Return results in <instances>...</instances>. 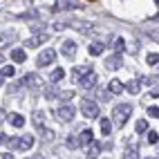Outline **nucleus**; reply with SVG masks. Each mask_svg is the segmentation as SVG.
Returning <instances> with one entry per match:
<instances>
[{"mask_svg": "<svg viewBox=\"0 0 159 159\" xmlns=\"http://www.w3.org/2000/svg\"><path fill=\"white\" fill-rule=\"evenodd\" d=\"M148 116H152V119H159V108L150 105V108H148Z\"/></svg>", "mask_w": 159, "mask_h": 159, "instance_id": "nucleus-31", "label": "nucleus"}, {"mask_svg": "<svg viewBox=\"0 0 159 159\" xmlns=\"http://www.w3.org/2000/svg\"><path fill=\"white\" fill-rule=\"evenodd\" d=\"M72 27H74V29H79V31H83V34H90V31H92V27H90L88 23H74Z\"/></svg>", "mask_w": 159, "mask_h": 159, "instance_id": "nucleus-22", "label": "nucleus"}, {"mask_svg": "<svg viewBox=\"0 0 159 159\" xmlns=\"http://www.w3.org/2000/svg\"><path fill=\"white\" fill-rule=\"evenodd\" d=\"M7 119H9L11 125H16V128H23V125H25V116H20V114H9Z\"/></svg>", "mask_w": 159, "mask_h": 159, "instance_id": "nucleus-13", "label": "nucleus"}, {"mask_svg": "<svg viewBox=\"0 0 159 159\" xmlns=\"http://www.w3.org/2000/svg\"><path fill=\"white\" fill-rule=\"evenodd\" d=\"M159 141V134L152 132V130H148V143H157Z\"/></svg>", "mask_w": 159, "mask_h": 159, "instance_id": "nucleus-29", "label": "nucleus"}, {"mask_svg": "<svg viewBox=\"0 0 159 159\" xmlns=\"http://www.w3.org/2000/svg\"><path fill=\"white\" fill-rule=\"evenodd\" d=\"M20 83H23V85H27V88H43V79H40L36 72H29Z\"/></svg>", "mask_w": 159, "mask_h": 159, "instance_id": "nucleus-4", "label": "nucleus"}, {"mask_svg": "<svg viewBox=\"0 0 159 159\" xmlns=\"http://www.w3.org/2000/svg\"><path fill=\"white\" fill-rule=\"evenodd\" d=\"M92 139H94L92 130H88V128H85V130L81 132V137H79V143H81V146H90V143H92Z\"/></svg>", "mask_w": 159, "mask_h": 159, "instance_id": "nucleus-10", "label": "nucleus"}, {"mask_svg": "<svg viewBox=\"0 0 159 159\" xmlns=\"http://www.w3.org/2000/svg\"><path fill=\"white\" fill-rule=\"evenodd\" d=\"M134 128H137V132H146V128H148V121H146V119H139Z\"/></svg>", "mask_w": 159, "mask_h": 159, "instance_id": "nucleus-27", "label": "nucleus"}, {"mask_svg": "<svg viewBox=\"0 0 159 159\" xmlns=\"http://www.w3.org/2000/svg\"><path fill=\"white\" fill-rule=\"evenodd\" d=\"M61 52H63V54H65L67 58H74V56H76V43H74V40H63V45H61Z\"/></svg>", "mask_w": 159, "mask_h": 159, "instance_id": "nucleus-7", "label": "nucleus"}, {"mask_svg": "<svg viewBox=\"0 0 159 159\" xmlns=\"http://www.w3.org/2000/svg\"><path fill=\"white\" fill-rule=\"evenodd\" d=\"M5 76H14V67H11V65H5V67H2V79H5Z\"/></svg>", "mask_w": 159, "mask_h": 159, "instance_id": "nucleus-32", "label": "nucleus"}, {"mask_svg": "<svg viewBox=\"0 0 159 159\" xmlns=\"http://www.w3.org/2000/svg\"><path fill=\"white\" fill-rule=\"evenodd\" d=\"M74 114H76V112H74V108H70V105H63V108H58L56 110V119L58 121H72L74 119Z\"/></svg>", "mask_w": 159, "mask_h": 159, "instance_id": "nucleus-5", "label": "nucleus"}, {"mask_svg": "<svg viewBox=\"0 0 159 159\" xmlns=\"http://www.w3.org/2000/svg\"><path fill=\"white\" fill-rule=\"evenodd\" d=\"M123 159H139V150H137L134 146H128L123 152Z\"/></svg>", "mask_w": 159, "mask_h": 159, "instance_id": "nucleus-16", "label": "nucleus"}, {"mask_svg": "<svg viewBox=\"0 0 159 159\" xmlns=\"http://www.w3.org/2000/svg\"><path fill=\"white\" fill-rule=\"evenodd\" d=\"M97 83H99V76L92 72L90 76H85V79L81 81V88H85V90H92V88H97Z\"/></svg>", "mask_w": 159, "mask_h": 159, "instance_id": "nucleus-8", "label": "nucleus"}, {"mask_svg": "<svg viewBox=\"0 0 159 159\" xmlns=\"http://www.w3.org/2000/svg\"><path fill=\"white\" fill-rule=\"evenodd\" d=\"M130 114H132V105H130V103H119V105L112 110V121H114V125H116V128H123Z\"/></svg>", "mask_w": 159, "mask_h": 159, "instance_id": "nucleus-1", "label": "nucleus"}, {"mask_svg": "<svg viewBox=\"0 0 159 159\" xmlns=\"http://www.w3.org/2000/svg\"><path fill=\"white\" fill-rule=\"evenodd\" d=\"M67 146H70V148H74V146H81V143H79L76 137H70V139H67Z\"/></svg>", "mask_w": 159, "mask_h": 159, "instance_id": "nucleus-34", "label": "nucleus"}, {"mask_svg": "<svg viewBox=\"0 0 159 159\" xmlns=\"http://www.w3.org/2000/svg\"><path fill=\"white\" fill-rule=\"evenodd\" d=\"M148 94H150L152 99H157V97H159V85H152V88H150V92H148Z\"/></svg>", "mask_w": 159, "mask_h": 159, "instance_id": "nucleus-33", "label": "nucleus"}, {"mask_svg": "<svg viewBox=\"0 0 159 159\" xmlns=\"http://www.w3.org/2000/svg\"><path fill=\"white\" fill-rule=\"evenodd\" d=\"M40 137H43V141H54V132H52L49 128H43V130H40Z\"/></svg>", "mask_w": 159, "mask_h": 159, "instance_id": "nucleus-24", "label": "nucleus"}, {"mask_svg": "<svg viewBox=\"0 0 159 159\" xmlns=\"http://www.w3.org/2000/svg\"><path fill=\"white\" fill-rule=\"evenodd\" d=\"M108 92H112V94H121V92H123V85H121L116 79H112L110 85H108Z\"/></svg>", "mask_w": 159, "mask_h": 159, "instance_id": "nucleus-15", "label": "nucleus"}, {"mask_svg": "<svg viewBox=\"0 0 159 159\" xmlns=\"http://www.w3.org/2000/svg\"><path fill=\"white\" fill-rule=\"evenodd\" d=\"M63 76H65V70H63V67H58V70H54V72H52L49 81H52V83H58V81H63Z\"/></svg>", "mask_w": 159, "mask_h": 159, "instance_id": "nucleus-19", "label": "nucleus"}, {"mask_svg": "<svg viewBox=\"0 0 159 159\" xmlns=\"http://www.w3.org/2000/svg\"><path fill=\"white\" fill-rule=\"evenodd\" d=\"M103 49H105L103 43H92V45H90V54H92V56H99V54H103Z\"/></svg>", "mask_w": 159, "mask_h": 159, "instance_id": "nucleus-21", "label": "nucleus"}, {"mask_svg": "<svg viewBox=\"0 0 159 159\" xmlns=\"http://www.w3.org/2000/svg\"><path fill=\"white\" fill-rule=\"evenodd\" d=\"M31 146H34V137H31V134H25L23 139H20V148H23V150H29Z\"/></svg>", "mask_w": 159, "mask_h": 159, "instance_id": "nucleus-18", "label": "nucleus"}, {"mask_svg": "<svg viewBox=\"0 0 159 159\" xmlns=\"http://www.w3.org/2000/svg\"><path fill=\"white\" fill-rule=\"evenodd\" d=\"M114 49H116V54H121V52L125 49V40L123 38H116L114 40Z\"/></svg>", "mask_w": 159, "mask_h": 159, "instance_id": "nucleus-25", "label": "nucleus"}, {"mask_svg": "<svg viewBox=\"0 0 159 159\" xmlns=\"http://www.w3.org/2000/svg\"><path fill=\"white\" fill-rule=\"evenodd\" d=\"M11 58H14L16 63H25V61H27V54H25V49H14V52H11Z\"/></svg>", "mask_w": 159, "mask_h": 159, "instance_id": "nucleus-17", "label": "nucleus"}, {"mask_svg": "<svg viewBox=\"0 0 159 159\" xmlns=\"http://www.w3.org/2000/svg\"><path fill=\"white\" fill-rule=\"evenodd\" d=\"M125 90H128L130 94H139V90H141V81H128V85H125Z\"/></svg>", "mask_w": 159, "mask_h": 159, "instance_id": "nucleus-14", "label": "nucleus"}, {"mask_svg": "<svg viewBox=\"0 0 159 159\" xmlns=\"http://www.w3.org/2000/svg\"><path fill=\"white\" fill-rule=\"evenodd\" d=\"M148 38H152L155 43H159V29H148Z\"/></svg>", "mask_w": 159, "mask_h": 159, "instance_id": "nucleus-30", "label": "nucleus"}, {"mask_svg": "<svg viewBox=\"0 0 159 159\" xmlns=\"http://www.w3.org/2000/svg\"><path fill=\"white\" fill-rule=\"evenodd\" d=\"M81 112L83 116H88V119H94V116H99V105L90 101V99H83L81 101Z\"/></svg>", "mask_w": 159, "mask_h": 159, "instance_id": "nucleus-2", "label": "nucleus"}, {"mask_svg": "<svg viewBox=\"0 0 159 159\" xmlns=\"http://www.w3.org/2000/svg\"><path fill=\"white\" fill-rule=\"evenodd\" d=\"M155 2H157V5H159V0H155Z\"/></svg>", "mask_w": 159, "mask_h": 159, "instance_id": "nucleus-37", "label": "nucleus"}, {"mask_svg": "<svg viewBox=\"0 0 159 159\" xmlns=\"http://www.w3.org/2000/svg\"><path fill=\"white\" fill-rule=\"evenodd\" d=\"M123 65V63H121V54H114V56H110L108 61H105V67H108V70H119Z\"/></svg>", "mask_w": 159, "mask_h": 159, "instance_id": "nucleus-9", "label": "nucleus"}, {"mask_svg": "<svg viewBox=\"0 0 159 159\" xmlns=\"http://www.w3.org/2000/svg\"><path fill=\"white\" fill-rule=\"evenodd\" d=\"M99 152H101V143H99V141H92V143L88 146V159L99 157Z\"/></svg>", "mask_w": 159, "mask_h": 159, "instance_id": "nucleus-11", "label": "nucleus"}, {"mask_svg": "<svg viewBox=\"0 0 159 159\" xmlns=\"http://www.w3.org/2000/svg\"><path fill=\"white\" fill-rule=\"evenodd\" d=\"M101 132L108 137V134H112V121L110 119H101Z\"/></svg>", "mask_w": 159, "mask_h": 159, "instance_id": "nucleus-20", "label": "nucleus"}, {"mask_svg": "<svg viewBox=\"0 0 159 159\" xmlns=\"http://www.w3.org/2000/svg\"><path fill=\"white\" fill-rule=\"evenodd\" d=\"M43 40H47L45 34H40V36H31L29 40H25V45H27V47H38L40 43H43Z\"/></svg>", "mask_w": 159, "mask_h": 159, "instance_id": "nucleus-12", "label": "nucleus"}, {"mask_svg": "<svg viewBox=\"0 0 159 159\" xmlns=\"http://www.w3.org/2000/svg\"><path fill=\"white\" fill-rule=\"evenodd\" d=\"M2 159H14V155H11V152H5V155H2Z\"/></svg>", "mask_w": 159, "mask_h": 159, "instance_id": "nucleus-36", "label": "nucleus"}, {"mask_svg": "<svg viewBox=\"0 0 159 159\" xmlns=\"http://www.w3.org/2000/svg\"><path fill=\"white\" fill-rule=\"evenodd\" d=\"M9 146H11V148H20V139H9Z\"/></svg>", "mask_w": 159, "mask_h": 159, "instance_id": "nucleus-35", "label": "nucleus"}, {"mask_svg": "<svg viewBox=\"0 0 159 159\" xmlns=\"http://www.w3.org/2000/svg\"><path fill=\"white\" fill-rule=\"evenodd\" d=\"M34 123L40 128V125L45 123V112H40V110H38V112H34Z\"/></svg>", "mask_w": 159, "mask_h": 159, "instance_id": "nucleus-23", "label": "nucleus"}, {"mask_svg": "<svg viewBox=\"0 0 159 159\" xmlns=\"http://www.w3.org/2000/svg\"><path fill=\"white\" fill-rule=\"evenodd\" d=\"M72 97H74V92H70V90H65V92H61V94H58V99H61V101H72Z\"/></svg>", "mask_w": 159, "mask_h": 159, "instance_id": "nucleus-28", "label": "nucleus"}, {"mask_svg": "<svg viewBox=\"0 0 159 159\" xmlns=\"http://www.w3.org/2000/svg\"><path fill=\"white\" fill-rule=\"evenodd\" d=\"M146 63H148V65H159V54H148Z\"/></svg>", "mask_w": 159, "mask_h": 159, "instance_id": "nucleus-26", "label": "nucleus"}, {"mask_svg": "<svg viewBox=\"0 0 159 159\" xmlns=\"http://www.w3.org/2000/svg\"><path fill=\"white\" fill-rule=\"evenodd\" d=\"M54 58H56V52H54V49H43V52L38 54L36 63H38V67H47V65L54 63Z\"/></svg>", "mask_w": 159, "mask_h": 159, "instance_id": "nucleus-3", "label": "nucleus"}, {"mask_svg": "<svg viewBox=\"0 0 159 159\" xmlns=\"http://www.w3.org/2000/svg\"><path fill=\"white\" fill-rule=\"evenodd\" d=\"M90 74H92V67H90V65H81V67H74V70H72L74 81H79V83L85 79V76H90Z\"/></svg>", "mask_w": 159, "mask_h": 159, "instance_id": "nucleus-6", "label": "nucleus"}]
</instances>
